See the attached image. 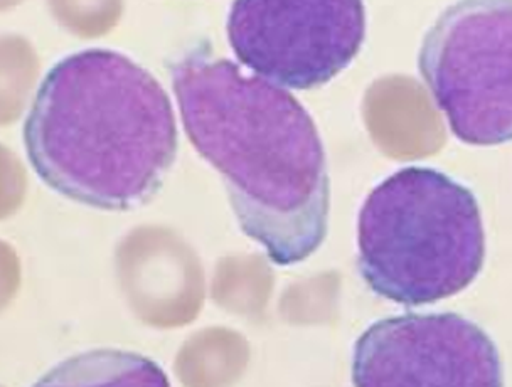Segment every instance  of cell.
Wrapping results in <instances>:
<instances>
[{
    "mask_svg": "<svg viewBox=\"0 0 512 387\" xmlns=\"http://www.w3.org/2000/svg\"><path fill=\"white\" fill-rule=\"evenodd\" d=\"M169 71L187 137L223 177L241 231L277 266L314 255L329 229L331 179L304 105L204 44Z\"/></svg>",
    "mask_w": 512,
    "mask_h": 387,
    "instance_id": "cell-1",
    "label": "cell"
},
{
    "mask_svg": "<svg viewBox=\"0 0 512 387\" xmlns=\"http://www.w3.org/2000/svg\"><path fill=\"white\" fill-rule=\"evenodd\" d=\"M172 101L113 49L66 56L44 76L24 123L27 159L61 196L130 211L157 194L177 155Z\"/></svg>",
    "mask_w": 512,
    "mask_h": 387,
    "instance_id": "cell-2",
    "label": "cell"
},
{
    "mask_svg": "<svg viewBox=\"0 0 512 387\" xmlns=\"http://www.w3.org/2000/svg\"><path fill=\"white\" fill-rule=\"evenodd\" d=\"M484 260L477 199L440 170H398L369 192L359 211V273L390 302L422 307L459 295Z\"/></svg>",
    "mask_w": 512,
    "mask_h": 387,
    "instance_id": "cell-3",
    "label": "cell"
},
{
    "mask_svg": "<svg viewBox=\"0 0 512 387\" xmlns=\"http://www.w3.org/2000/svg\"><path fill=\"white\" fill-rule=\"evenodd\" d=\"M418 69L460 142H512V2H457L428 29Z\"/></svg>",
    "mask_w": 512,
    "mask_h": 387,
    "instance_id": "cell-4",
    "label": "cell"
},
{
    "mask_svg": "<svg viewBox=\"0 0 512 387\" xmlns=\"http://www.w3.org/2000/svg\"><path fill=\"white\" fill-rule=\"evenodd\" d=\"M228 43L251 73L285 90L327 85L358 56L366 9L356 0H240Z\"/></svg>",
    "mask_w": 512,
    "mask_h": 387,
    "instance_id": "cell-5",
    "label": "cell"
},
{
    "mask_svg": "<svg viewBox=\"0 0 512 387\" xmlns=\"http://www.w3.org/2000/svg\"><path fill=\"white\" fill-rule=\"evenodd\" d=\"M354 387H504L499 350L459 313H406L364 332L352 352Z\"/></svg>",
    "mask_w": 512,
    "mask_h": 387,
    "instance_id": "cell-6",
    "label": "cell"
},
{
    "mask_svg": "<svg viewBox=\"0 0 512 387\" xmlns=\"http://www.w3.org/2000/svg\"><path fill=\"white\" fill-rule=\"evenodd\" d=\"M32 387H171L166 371L130 350H86L59 362Z\"/></svg>",
    "mask_w": 512,
    "mask_h": 387,
    "instance_id": "cell-7",
    "label": "cell"
}]
</instances>
